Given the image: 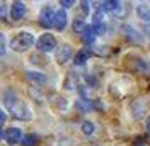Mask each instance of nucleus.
Returning <instances> with one entry per match:
<instances>
[{"instance_id":"obj_8","label":"nucleus","mask_w":150,"mask_h":146,"mask_svg":"<svg viewBox=\"0 0 150 146\" xmlns=\"http://www.w3.org/2000/svg\"><path fill=\"white\" fill-rule=\"evenodd\" d=\"M24 14H26V7H24L22 2L17 0L16 4H12V7H10V17L14 19V20H19Z\"/></svg>"},{"instance_id":"obj_16","label":"nucleus","mask_w":150,"mask_h":146,"mask_svg":"<svg viewBox=\"0 0 150 146\" xmlns=\"http://www.w3.org/2000/svg\"><path fill=\"white\" fill-rule=\"evenodd\" d=\"M123 31H125V34H126V36H128V37H133L135 41H140V39H142L138 34H135L137 31H135L133 27H130V26H125V27H123Z\"/></svg>"},{"instance_id":"obj_21","label":"nucleus","mask_w":150,"mask_h":146,"mask_svg":"<svg viewBox=\"0 0 150 146\" xmlns=\"http://www.w3.org/2000/svg\"><path fill=\"white\" fill-rule=\"evenodd\" d=\"M5 55V37L4 34H0V56Z\"/></svg>"},{"instance_id":"obj_10","label":"nucleus","mask_w":150,"mask_h":146,"mask_svg":"<svg viewBox=\"0 0 150 146\" xmlns=\"http://www.w3.org/2000/svg\"><path fill=\"white\" fill-rule=\"evenodd\" d=\"M26 80H29V82H34V83H45V82H46V77H45L43 73L28 72V73H26Z\"/></svg>"},{"instance_id":"obj_19","label":"nucleus","mask_w":150,"mask_h":146,"mask_svg":"<svg viewBox=\"0 0 150 146\" xmlns=\"http://www.w3.org/2000/svg\"><path fill=\"white\" fill-rule=\"evenodd\" d=\"M45 60H46L45 56H39V55H36V53H34V55H31V61H33V63H41V65H45V63H46Z\"/></svg>"},{"instance_id":"obj_5","label":"nucleus","mask_w":150,"mask_h":146,"mask_svg":"<svg viewBox=\"0 0 150 146\" xmlns=\"http://www.w3.org/2000/svg\"><path fill=\"white\" fill-rule=\"evenodd\" d=\"M70 58H72V46L62 44V46L56 48V61H58L60 65L67 63Z\"/></svg>"},{"instance_id":"obj_22","label":"nucleus","mask_w":150,"mask_h":146,"mask_svg":"<svg viewBox=\"0 0 150 146\" xmlns=\"http://www.w3.org/2000/svg\"><path fill=\"white\" fill-rule=\"evenodd\" d=\"M7 15V12H5V4L0 0V17H5Z\"/></svg>"},{"instance_id":"obj_27","label":"nucleus","mask_w":150,"mask_h":146,"mask_svg":"<svg viewBox=\"0 0 150 146\" xmlns=\"http://www.w3.org/2000/svg\"><path fill=\"white\" fill-rule=\"evenodd\" d=\"M4 138V131H2V128H0V139Z\"/></svg>"},{"instance_id":"obj_7","label":"nucleus","mask_w":150,"mask_h":146,"mask_svg":"<svg viewBox=\"0 0 150 146\" xmlns=\"http://www.w3.org/2000/svg\"><path fill=\"white\" fill-rule=\"evenodd\" d=\"M5 139H7V143H9L10 146L21 143V139H22V133H21V129H17V128H10L9 131L5 133Z\"/></svg>"},{"instance_id":"obj_12","label":"nucleus","mask_w":150,"mask_h":146,"mask_svg":"<svg viewBox=\"0 0 150 146\" xmlns=\"http://www.w3.org/2000/svg\"><path fill=\"white\" fill-rule=\"evenodd\" d=\"M137 14H138V17L142 20H145V22H150V9L147 5H138V9H137Z\"/></svg>"},{"instance_id":"obj_13","label":"nucleus","mask_w":150,"mask_h":146,"mask_svg":"<svg viewBox=\"0 0 150 146\" xmlns=\"http://www.w3.org/2000/svg\"><path fill=\"white\" fill-rule=\"evenodd\" d=\"M22 146H34L38 143V136L36 134H26V136L21 139Z\"/></svg>"},{"instance_id":"obj_24","label":"nucleus","mask_w":150,"mask_h":146,"mask_svg":"<svg viewBox=\"0 0 150 146\" xmlns=\"http://www.w3.org/2000/svg\"><path fill=\"white\" fill-rule=\"evenodd\" d=\"M92 5H94V7H96L97 10L103 9V2H101V0H92Z\"/></svg>"},{"instance_id":"obj_1","label":"nucleus","mask_w":150,"mask_h":146,"mask_svg":"<svg viewBox=\"0 0 150 146\" xmlns=\"http://www.w3.org/2000/svg\"><path fill=\"white\" fill-rule=\"evenodd\" d=\"M4 102H5V107L10 110V114L16 119H21V121H29L31 119V110L24 105V102L21 100L14 92H5L4 93Z\"/></svg>"},{"instance_id":"obj_14","label":"nucleus","mask_w":150,"mask_h":146,"mask_svg":"<svg viewBox=\"0 0 150 146\" xmlns=\"http://www.w3.org/2000/svg\"><path fill=\"white\" fill-rule=\"evenodd\" d=\"M87 60H89V53L84 51V49H82V51H79V53L75 55V65H77V66H79V65H85Z\"/></svg>"},{"instance_id":"obj_28","label":"nucleus","mask_w":150,"mask_h":146,"mask_svg":"<svg viewBox=\"0 0 150 146\" xmlns=\"http://www.w3.org/2000/svg\"><path fill=\"white\" fill-rule=\"evenodd\" d=\"M135 146H143V145H135Z\"/></svg>"},{"instance_id":"obj_17","label":"nucleus","mask_w":150,"mask_h":146,"mask_svg":"<svg viewBox=\"0 0 150 146\" xmlns=\"http://www.w3.org/2000/svg\"><path fill=\"white\" fill-rule=\"evenodd\" d=\"M94 129H96V128H94L92 122H89V121L82 122V133H84V134H92Z\"/></svg>"},{"instance_id":"obj_4","label":"nucleus","mask_w":150,"mask_h":146,"mask_svg":"<svg viewBox=\"0 0 150 146\" xmlns=\"http://www.w3.org/2000/svg\"><path fill=\"white\" fill-rule=\"evenodd\" d=\"M53 19H55V10L51 7H45L39 14V24L43 27H53Z\"/></svg>"},{"instance_id":"obj_11","label":"nucleus","mask_w":150,"mask_h":146,"mask_svg":"<svg viewBox=\"0 0 150 146\" xmlns=\"http://www.w3.org/2000/svg\"><path fill=\"white\" fill-rule=\"evenodd\" d=\"M120 0H103V9L106 12H116L120 9Z\"/></svg>"},{"instance_id":"obj_6","label":"nucleus","mask_w":150,"mask_h":146,"mask_svg":"<svg viewBox=\"0 0 150 146\" xmlns=\"http://www.w3.org/2000/svg\"><path fill=\"white\" fill-rule=\"evenodd\" d=\"M67 26V14L63 9L56 10L55 12V19H53V27H56L58 31H63Z\"/></svg>"},{"instance_id":"obj_15","label":"nucleus","mask_w":150,"mask_h":146,"mask_svg":"<svg viewBox=\"0 0 150 146\" xmlns=\"http://www.w3.org/2000/svg\"><path fill=\"white\" fill-rule=\"evenodd\" d=\"M85 29V20L82 17H77L74 20V31L75 32H80V34H82V31H84Z\"/></svg>"},{"instance_id":"obj_2","label":"nucleus","mask_w":150,"mask_h":146,"mask_svg":"<svg viewBox=\"0 0 150 146\" xmlns=\"http://www.w3.org/2000/svg\"><path fill=\"white\" fill-rule=\"evenodd\" d=\"M34 44V37L31 32H19L17 36L10 41V48L17 53H22V51H28L31 46Z\"/></svg>"},{"instance_id":"obj_26","label":"nucleus","mask_w":150,"mask_h":146,"mask_svg":"<svg viewBox=\"0 0 150 146\" xmlns=\"http://www.w3.org/2000/svg\"><path fill=\"white\" fill-rule=\"evenodd\" d=\"M147 129H149V133H150V116L147 117Z\"/></svg>"},{"instance_id":"obj_18","label":"nucleus","mask_w":150,"mask_h":146,"mask_svg":"<svg viewBox=\"0 0 150 146\" xmlns=\"http://www.w3.org/2000/svg\"><path fill=\"white\" fill-rule=\"evenodd\" d=\"M77 107L82 110H89L91 109V104H89V100H84V99H80V100L77 102Z\"/></svg>"},{"instance_id":"obj_9","label":"nucleus","mask_w":150,"mask_h":146,"mask_svg":"<svg viewBox=\"0 0 150 146\" xmlns=\"http://www.w3.org/2000/svg\"><path fill=\"white\" fill-rule=\"evenodd\" d=\"M82 36H84V41L87 43V44H92L97 34H96V31H94L92 26H85V29L82 31Z\"/></svg>"},{"instance_id":"obj_20","label":"nucleus","mask_w":150,"mask_h":146,"mask_svg":"<svg viewBox=\"0 0 150 146\" xmlns=\"http://www.w3.org/2000/svg\"><path fill=\"white\" fill-rule=\"evenodd\" d=\"M74 4H75V0H60V5H62L63 9H70Z\"/></svg>"},{"instance_id":"obj_3","label":"nucleus","mask_w":150,"mask_h":146,"mask_svg":"<svg viewBox=\"0 0 150 146\" xmlns=\"http://www.w3.org/2000/svg\"><path fill=\"white\" fill-rule=\"evenodd\" d=\"M56 48V39L51 34H43V36L38 39V49L43 51V53H50Z\"/></svg>"},{"instance_id":"obj_29","label":"nucleus","mask_w":150,"mask_h":146,"mask_svg":"<svg viewBox=\"0 0 150 146\" xmlns=\"http://www.w3.org/2000/svg\"><path fill=\"white\" fill-rule=\"evenodd\" d=\"M92 146H99V145H92Z\"/></svg>"},{"instance_id":"obj_23","label":"nucleus","mask_w":150,"mask_h":146,"mask_svg":"<svg viewBox=\"0 0 150 146\" xmlns=\"http://www.w3.org/2000/svg\"><path fill=\"white\" fill-rule=\"evenodd\" d=\"M82 10H84V15L89 14V2L87 0H82Z\"/></svg>"},{"instance_id":"obj_25","label":"nucleus","mask_w":150,"mask_h":146,"mask_svg":"<svg viewBox=\"0 0 150 146\" xmlns=\"http://www.w3.org/2000/svg\"><path fill=\"white\" fill-rule=\"evenodd\" d=\"M4 121H5V114H4V112H2V110H0V124H2V122H4Z\"/></svg>"}]
</instances>
